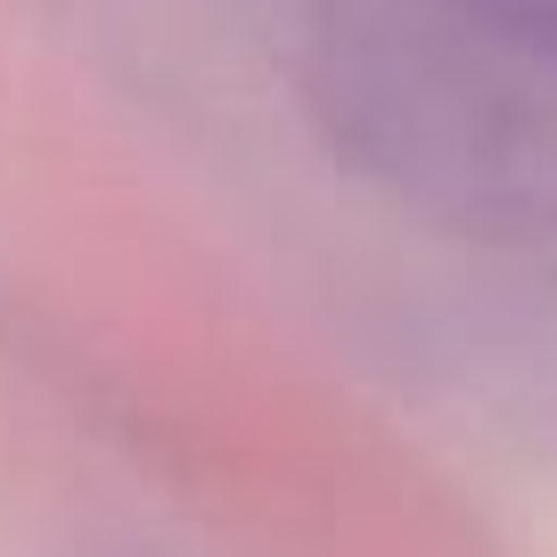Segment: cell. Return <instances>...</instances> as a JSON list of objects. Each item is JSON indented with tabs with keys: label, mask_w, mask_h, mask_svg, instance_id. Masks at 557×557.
<instances>
[{
	"label": "cell",
	"mask_w": 557,
	"mask_h": 557,
	"mask_svg": "<svg viewBox=\"0 0 557 557\" xmlns=\"http://www.w3.org/2000/svg\"><path fill=\"white\" fill-rule=\"evenodd\" d=\"M443 9H459V17H484L492 34L508 41H533V50H557V0H443Z\"/></svg>",
	"instance_id": "6da1fadb"
}]
</instances>
